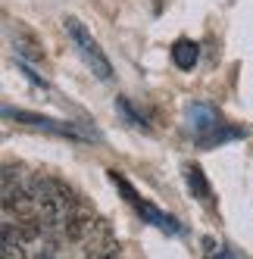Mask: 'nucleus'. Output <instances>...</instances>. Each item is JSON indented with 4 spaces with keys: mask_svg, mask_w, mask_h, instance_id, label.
Here are the masks:
<instances>
[{
    "mask_svg": "<svg viewBox=\"0 0 253 259\" xmlns=\"http://www.w3.org/2000/svg\"><path fill=\"white\" fill-rule=\"evenodd\" d=\"M4 113L16 122H25V125H34V128H44V132H53V135H63V138H88L85 132H78L72 122H60V119H47V116H38V113H28V109H4Z\"/></svg>",
    "mask_w": 253,
    "mask_h": 259,
    "instance_id": "2",
    "label": "nucleus"
},
{
    "mask_svg": "<svg viewBox=\"0 0 253 259\" xmlns=\"http://www.w3.org/2000/svg\"><path fill=\"white\" fill-rule=\"evenodd\" d=\"M209 259H234V253L228 250V247H219V250H213V256Z\"/></svg>",
    "mask_w": 253,
    "mask_h": 259,
    "instance_id": "10",
    "label": "nucleus"
},
{
    "mask_svg": "<svg viewBox=\"0 0 253 259\" xmlns=\"http://www.w3.org/2000/svg\"><path fill=\"white\" fill-rule=\"evenodd\" d=\"M25 240L19 237V231H16L13 222H7L4 225V259H25Z\"/></svg>",
    "mask_w": 253,
    "mask_h": 259,
    "instance_id": "7",
    "label": "nucleus"
},
{
    "mask_svg": "<svg viewBox=\"0 0 253 259\" xmlns=\"http://www.w3.org/2000/svg\"><path fill=\"white\" fill-rule=\"evenodd\" d=\"M197 57H200V50H197V44H194V41L178 38V41L172 44V60H175V66H178V69H194Z\"/></svg>",
    "mask_w": 253,
    "mask_h": 259,
    "instance_id": "6",
    "label": "nucleus"
},
{
    "mask_svg": "<svg viewBox=\"0 0 253 259\" xmlns=\"http://www.w3.org/2000/svg\"><path fill=\"white\" fill-rule=\"evenodd\" d=\"M116 106H119V109H122V113H125V116H129V119H132V125H138V128H147V122H144V119H141V116L135 113V109L129 106V100H125V97H119V100H116Z\"/></svg>",
    "mask_w": 253,
    "mask_h": 259,
    "instance_id": "9",
    "label": "nucleus"
},
{
    "mask_svg": "<svg viewBox=\"0 0 253 259\" xmlns=\"http://www.w3.org/2000/svg\"><path fill=\"white\" fill-rule=\"evenodd\" d=\"M113 181L119 184V188H122L125 194H129L125 200H129V203H132V206H135V209H138V212H141L144 219H150L153 225H156V228H162V231H178L175 219H172V215H166V212H159L156 206H150V203H144V200H141V197L135 194V188H132V184L125 181V178H119V172H113Z\"/></svg>",
    "mask_w": 253,
    "mask_h": 259,
    "instance_id": "3",
    "label": "nucleus"
},
{
    "mask_svg": "<svg viewBox=\"0 0 253 259\" xmlns=\"http://www.w3.org/2000/svg\"><path fill=\"white\" fill-rule=\"evenodd\" d=\"M188 119H191L194 135L200 138V141H209V138L222 128V119L216 116V109L206 106V103H191V106H188Z\"/></svg>",
    "mask_w": 253,
    "mask_h": 259,
    "instance_id": "4",
    "label": "nucleus"
},
{
    "mask_svg": "<svg viewBox=\"0 0 253 259\" xmlns=\"http://www.w3.org/2000/svg\"><path fill=\"white\" fill-rule=\"evenodd\" d=\"M185 175H188V184H191L194 197L203 200V203H209V184H206V178H203V169H200V165H185Z\"/></svg>",
    "mask_w": 253,
    "mask_h": 259,
    "instance_id": "8",
    "label": "nucleus"
},
{
    "mask_svg": "<svg viewBox=\"0 0 253 259\" xmlns=\"http://www.w3.org/2000/svg\"><path fill=\"white\" fill-rule=\"evenodd\" d=\"M88 259H119V247H116V250H106V253H100V256H88Z\"/></svg>",
    "mask_w": 253,
    "mask_h": 259,
    "instance_id": "11",
    "label": "nucleus"
},
{
    "mask_svg": "<svg viewBox=\"0 0 253 259\" xmlns=\"http://www.w3.org/2000/svg\"><path fill=\"white\" fill-rule=\"evenodd\" d=\"M13 38H16V53H19L22 60H31V63H41V60H44V50H41L38 38H34V34H28L22 25L13 28Z\"/></svg>",
    "mask_w": 253,
    "mask_h": 259,
    "instance_id": "5",
    "label": "nucleus"
},
{
    "mask_svg": "<svg viewBox=\"0 0 253 259\" xmlns=\"http://www.w3.org/2000/svg\"><path fill=\"white\" fill-rule=\"evenodd\" d=\"M63 25H66V34H69L72 47H75V53L85 60V66L91 69L100 81H110V78H113V66H110V60H106L103 47L94 41V34L88 31V25L78 19V16H66Z\"/></svg>",
    "mask_w": 253,
    "mask_h": 259,
    "instance_id": "1",
    "label": "nucleus"
}]
</instances>
